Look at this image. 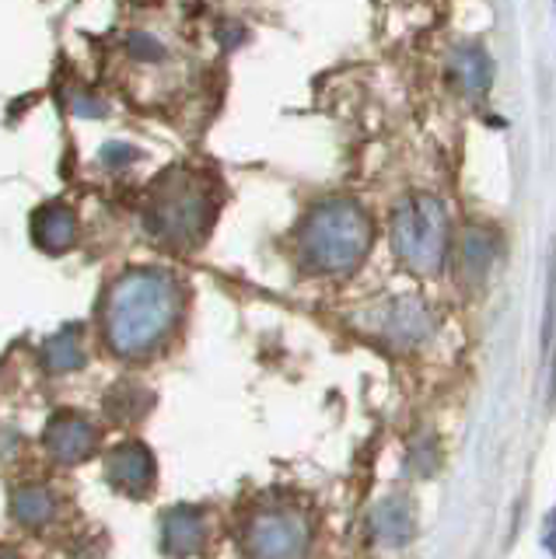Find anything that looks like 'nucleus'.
Returning <instances> with one entry per match:
<instances>
[{
    "instance_id": "f257e3e1",
    "label": "nucleus",
    "mask_w": 556,
    "mask_h": 559,
    "mask_svg": "<svg viewBox=\"0 0 556 559\" xmlns=\"http://www.w3.org/2000/svg\"><path fill=\"white\" fill-rule=\"evenodd\" d=\"M179 319V287L165 273L119 280L106 305V340L119 357H144Z\"/></svg>"
},
{
    "instance_id": "f03ea898",
    "label": "nucleus",
    "mask_w": 556,
    "mask_h": 559,
    "mask_svg": "<svg viewBox=\"0 0 556 559\" xmlns=\"http://www.w3.org/2000/svg\"><path fill=\"white\" fill-rule=\"evenodd\" d=\"M371 224L354 203H329L305 227V255L322 273H343L368 252Z\"/></svg>"
},
{
    "instance_id": "7ed1b4c3",
    "label": "nucleus",
    "mask_w": 556,
    "mask_h": 559,
    "mask_svg": "<svg viewBox=\"0 0 556 559\" xmlns=\"http://www.w3.org/2000/svg\"><path fill=\"white\" fill-rule=\"evenodd\" d=\"M392 241L399 259L416 273H438L448 252V214L441 200H406L392 217Z\"/></svg>"
},
{
    "instance_id": "20e7f679",
    "label": "nucleus",
    "mask_w": 556,
    "mask_h": 559,
    "mask_svg": "<svg viewBox=\"0 0 556 559\" xmlns=\"http://www.w3.org/2000/svg\"><path fill=\"white\" fill-rule=\"evenodd\" d=\"M241 542L252 559H305L311 528L291 503H267L246 518Z\"/></svg>"
},
{
    "instance_id": "39448f33",
    "label": "nucleus",
    "mask_w": 556,
    "mask_h": 559,
    "mask_svg": "<svg viewBox=\"0 0 556 559\" xmlns=\"http://www.w3.org/2000/svg\"><path fill=\"white\" fill-rule=\"evenodd\" d=\"M43 444L57 462L74 465V462H84V459H92V454H95L98 430L92 427V419H84L81 413L63 409L46 424Z\"/></svg>"
},
{
    "instance_id": "423d86ee",
    "label": "nucleus",
    "mask_w": 556,
    "mask_h": 559,
    "mask_svg": "<svg viewBox=\"0 0 556 559\" xmlns=\"http://www.w3.org/2000/svg\"><path fill=\"white\" fill-rule=\"evenodd\" d=\"M106 479L127 497H144L154 486V454L141 441H123L106 462Z\"/></svg>"
},
{
    "instance_id": "0eeeda50",
    "label": "nucleus",
    "mask_w": 556,
    "mask_h": 559,
    "mask_svg": "<svg viewBox=\"0 0 556 559\" xmlns=\"http://www.w3.org/2000/svg\"><path fill=\"white\" fill-rule=\"evenodd\" d=\"M206 542V518L197 507H176L162 521V546L168 556H193Z\"/></svg>"
},
{
    "instance_id": "6e6552de",
    "label": "nucleus",
    "mask_w": 556,
    "mask_h": 559,
    "mask_svg": "<svg viewBox=\"0 0 556 559\" xmlns=\"http://www.w3.org/2000/svg\"><path fill=\"white\" fill-rule=\"evenodd\" d=\"M11 514L19 518L25 528H43L57 518V497L46 486H22L11 497Z\"/></svg>"
},
{
    "instance_id": "1a4fd4ad",
    "label": "nucleus",
    "mask_w": 556,
    "mask_h": 559,
    "mask_svg": "<svg viewBox=\"0 0 556 559\" xmlns=\"http://www.w3.org/2000/svg\"><path fill=\"white\" fill-rule=\"evenodd\" d=\"M43 364L49 367L54 374H67V371H78L84 364V346H81V336L74 329L60 332L54 336L46 346H43Z\"/></svg>"
},
{
    "instance_id": "9d476101",
    "label": "nucleus",
    "mask_w": 556,
    "mask_h": 559,
    "mask_svg": "<svg viewBox=\"0 0 556 559\" xmlns=\"http://www.w3.org/2000/svg\"><path fill=\"white\" fill-rule=\"evenodd\" d=\"M151 392L137 389V384H119V389L109 392L106 399V409L109 416L116 419V424H130V419H141L147 409H151Z\"/></svg>"
},
{
    "instance_id": "9b49d317",
    "label": "nucleus",
    "mask_w": 556,
    "mask_h": 559,
    "mask_svg": "<svg viewBox=\"0 0 556 559\" xmlns=\"http://www.w3.org/2000/svg\"><path fill=\"white\" fill-rule=\"evenodd\" d=\"M375 532L386 542H403L413 532V511L406 500H386L375 514Z\"/></svg>"
},
{
    "instance_id": "f8f14e48",
    "label": "nucleus",
    "mask_w": 556,
    "mask_h": 559,
    "mask_svg": "<svg viewBox=\"0 0 556 559\" xmlns=\"http://www.w3.org/2000/svg\"><path fill=\"white\" fill-rule=\"evenodd\" d=\"M459 74H462V81H465V87L473 95H486V87H490V78H494V67H490V60H486V52L483 49H462L459 52Z\"/></svg>"
},
{
    "instance_id": "ddd939ff",
    "label": "nucleus",
    "mask_w": 556,
    "mask_h": 559,
    "mask_svg": "<svg viewBox=\"0 0 556 559\" xmlns=\"http://www.w3.org/2000/svg\"><path fill=\"white\" fill-rule=\"evenodd\" d=\"M0 559H19V556H14V552H11L8 546H0Z\"/></svg>"
}]
</instances>
